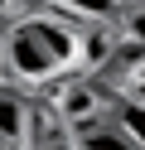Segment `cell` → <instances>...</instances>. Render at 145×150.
I'll use <instances>...</instances> for the list:
<instances>
[{"instance_id":"ba28073f","label":"cell","mask_w":145,"mask_h":150,"mask_svg":"<svg viewBox=\"0 0 145 150\" xmlns=\"http://www.w3.org/2000/svg\"><path fill=\"white\" fill-rule=\"evenodd\" d=\"M5 10H10V0H0V15H5Z\"/></svg>"},{"instance_id":"8992f818","label":"cell","mask_w":145,"mask_h":150,"mask_svg":"<svg viewBox=\"0 0 145 150\" xmlns=\"http://www.w3.org/2000/svg\"><path fill=\"white\" fill-rule=\"evenodd\" d=\"M131 97L145 102V53H135V68H131Z\"/></svg>"},{"instance_id":"9c48e42d","label":"cell","mask_w":145,"mask_h":150,"mask_svg":"<svg viewBox=\"0 0 145 150\" xmlns=\"http://www.w3.org/2000/svg\"><path fill=\"white\" fill-rule=\"evenodd\" d=\"M0 150H10V145H5V140H0Z\"/></svg>"},{"instance_id":"6da1fadb","label":"cell","mask_w":145,"mask_h":150,"mask_svg":"<svg viewBox=\"0 0 145 150\" xmlns=\"http://www.w3.org/2000/svg\"><path fill=\"white\" fill-rule=\"evenodd\" d=\"M5 68L15 78H24V82H44V78H58L63 73L58 53L48 49L44 29H39V20H24L15 29H5Z\"/></svg>"},{"instance_id":"277c9868","label":"cell","mask_w":145,"mask_h":150,"mask_svg":"<svg viewBox=\"0 0 145 150\" xmlns=\"http://www.w3.org/2000/svg\"><path fill=\"white\" fill-rule=\"evenodd\" d=\"M111 116L121 121V131L135 140V150H145V102L140 97H116L111 102Z\"/></svg>"},{"instance_id":"5b68a950","label":"cell","mask_w":145,"mask_h":150,"mask_svg":"<svg viewBox=\"0 0 145 150\" xmlns=\"http://www.w3.org/2000/svg\"><path fill=\"white\" fill-rule=\"evenodd\" d=\"M53 5L63 15H77V20H116L131 0H53Z\"/></svg>"},{"instance_id":"3957f363","label":"cell","mask_w":145,"mask_h":150,"mask_svg":"<svg viewBox=\"0 0 145 150\" xmlns=\"http://www.w3.org/2000/svg\"><path fill=\"white\" fill-rule=\"evenodd\" d=\"M97 111H102L97 87H92V82H73V87H68V97H63V107H58V116H63L68 126H77V121L97 116Z\"/></svg>"},{"instance_id":"7a4b0ae2","label":"cell","mask_w":145,"mask_h":150,"mask_svg":"<svg viewBox=\"0 0 145 150\" xmlns=\"http://www.w3.org/2000/svg\"><path fill=\"white\" fill-rule=\"evenodd\" d=\"M24 136H29V107H24L10 87H0V140L15 150Z\"/></svg>"},{"instance_id":"52a82bcc","label":"cell","mask_w":145,"mask_h":150,"mask_svg":"<svg viewBox=\"0 0 145 150\" xmlns=\"http://www.w3.org/2000/svg\"><path fill=\"white\" fill-rule=\"evenodd\" d=\"M0 68H5V34H0Z\"/></svg>"}]
</instances>
